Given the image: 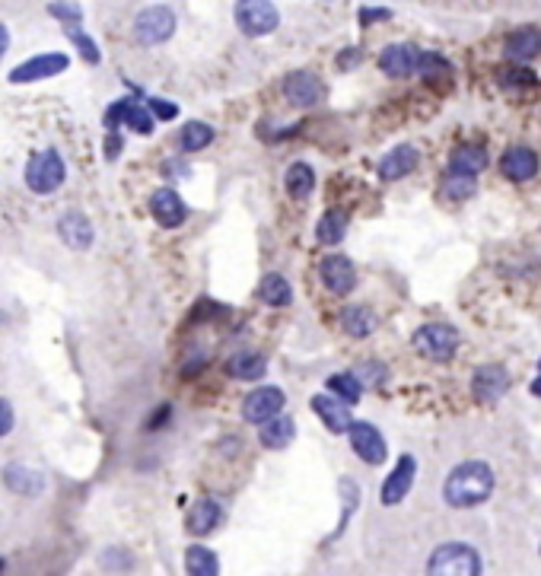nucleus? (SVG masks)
<instances>
[{
    "instance_id": "f257e3e1",
    "label": "nucleus",
    "mask_w": 541,
    "mask_h": 576,
    "mask_svg": "<svg viewBox=\"0 0 541 576\" xmlns=\"http://www.w3.org/2000/svg\"><path fill=\"white\" fill-rule=\"evenodd\" d=\"M494 494V468L487 462H462L449 471L443 497L449 506H478Z\"/></svg>"
},
{
    "instance_id": "f03ea898",
    "label": "nucleus",
    "mask_w": 541,
    "mask_h": 576,
    "mask_svg": "<svg viewBox=\"0 0 541 576\" xmlns=\"http://www.w3.org/2000/svg\"><path fill=\"white\" fill-rule=\"evenodd\" d=\"M23 179H26V188L36 191V195H55V191L67 179V166L61 160V153L55 147H45L39 153H32L29 163H26Z\"/></svg>"
},
{
    "instance_id": "7ed1b4c3",
    "label": "nucleus",
    "mask_w": 541,
    "mask_h": 576,
    "mask_svg": "<svg viewBox=\"0 0 541 576\" xmlns=\"http://www.w3.org/2000/svg\"><path fill=\"white\" fill-rule=\"evenodd\" d=\"M48 13L61 23V29L67 32V39L77 45V51L83 55L86 64H99L102 61V51H99L96 39L83 32V10L74 4V0H51Z\"/></svg>"
},
{
    "instance_id": "20e7f679",
    "label": "nucleus",
    "mask_w": 541,
    "mask_h": 576,
    "mask_svg": "<svg viewBox=\"0 0 541 576\" xmlns=\"http://www.w3.org/2000/svg\"><path fill=\"white\" fill-rule=\"evenodd\" d=\"M427 570L436 576H478L481 554L471 545H462V541H449V545H440L430 554Z\"/></svg>"
},
{
    "instance_id": "39448f33",
    "label": "nucleus",
    "mask_w": 541,
    "mask_h": 576,
    "mask_svg": "<svg viewBox=\"0 0 541 576\" xmlns=\"http://www.w3.org/2000/svg\"><path fill=\"white\" fill-rule=\"evenodd\" d=\"M414 347L421 357L446 363V360H452V354H456V347H459V331L446 322H427L414 331Z\"/></svg>"
},
{
    "instance_id": "423d86ee",
    "label": "nucleus",
    "mask_w": 541,
    "mask_h": 576,
    "mask_svg": "<svg viewBox=\"0 0 541 576\" xmlns=\"http://www.w3.org/2000/svg\"><path fill=\"white\" fill-rule=\"evenodd\" d=\"M172 32H176V13L160 4L141 10L134 20V39L141 45H163L172 39Z\"/></svg>"
},
{
    "instance_id": "0eeeda50",
    "label": "nucleus",
    "mask_w": 541,
    "mask_h": 576,
    "mask_svg": "<svg viewBox=\"0 0 541 576\" xmlns=\"http://www.w3.org/2000/svg\"><path fill=\"white\" fill-rule=\"evenodd\" d=\"M236 23L246 36L258 39V36H268V32L277 29L281 23V13L271 4V0H239L236 4Z\"/></svg>"
},
{
    "instance_id": "6e6552de",
    "label": "nucleus",
    "mask_w": 541,
    "mask_h": 576,
    "mask_svg": "<svg viewBox=\"0 0 541 576\" xmlns=\"http://www.w3.org/2000/svg\"><path fill=\"white\" fill-rule=\"evenodd\" d=\"M67 67H71V58L61 55V51H45V55H36L23 64H16L10 71V83H39V80H48V77H58L64 74Z\"/></svg>"
},
{
    "instance_id": "1a4fd4ad",
    "label": "nucleus",
    "mask_w": 541,
    "mask_h": 576,
    "mask_svg": "<svg viewBox=\"0 0 541 576\" xmlns=\"http://www.w3.org/2000/svg\"><path fill=\"white\" fill-rule=\"evenodd\" d=\"M121 125H128L134 134H150L156 128V115L150 112V106H144V102L137 99H118L115 106H109L106 112V128L115 131Z\"/></svg>"
},
{
    "instance_id": "9d476101",
    "label": "nucleus",
    "mask_w": 541,
    "mask_h": 576,
    "mask_svg": "<svg viewBox=\"0 0 541 576\" xmlns=\"http://www.w3.org/2000/svg\"><path fill=\"white\" fill-rule=\"evenodd\" d=\"M421 58H424V51L411 45V42H395L389 45L386 51L379 55V67H382V74L392 77V80H405L411 74H421Z\"/></svg>"
},
{
    "instance_id": "9b49d317",
    "label": "nucleus",
    "mask_w": 541,
    "mask_h": 576,
    "mask_svg": "<svg viewBox=\"0 0 541 576\" xmlns=\"http://www.w3.org/2000/svg\"><path fill=\"white\" fill-rule=\"evenodd\" d=\"M284 96L296 109H312L325 99V83L312 71H293L284 77Z\"/></svg>"
},
{
    "instance_id": "f8f14e48",
    "label": "nucleus",
    "mask_w": 541,
    "mask_h": 576,
    "mask_svg": "<svg viewBox=\"0 0 541 576\" xmlns=\"http://www.w3.org/2000/svg\"><path fill=\"white\" fill-rule=\"evenodd\" d=\"M284 392L281 389H274V386H261L255 389L246 401H242V417H246L249 424H265L271 421V417H277L284 411Z\"/></svg>"
},
{
    "instance_id": "ddd939ff",
    "label": "nucleus",
    "mask_w": 541,
    "mask_h": 576,
    "mask_svg": "<svg viewBox=\"0 0 541 576\" xmlns=\"http://www.w3.org/2000/svg\"><path fill=\"white\" fill-rule=\"evenodd\" d=\"M347 436H351L354 452L366 465H382V462H386V440H382V433L373 424L354 421L351 430H347Z\"/></svg>"
},
{
    "instance_id": "4468645a",
    "label": "nucleus",
    "mask_w": 541,
    "mask_h": 576,
    "mask_svg": "<svg viewBox=\"0 0 541 576\" xmlns=\"http://www.w3.org/2000/svg\"><path fill=\"white\" fill-rule=\"evenodd\" d=\"M58 236L67 249H74V252H86L93 246V239H96V230H93V223L90 217H86L83 211H67L58 217Z\"/></svg>"
},
{
    "instance_id": "2eb2a0df",
    "label": "nucleus",
    "mask_w": 541,
    "mask_h": 576,
    "mask_svg": "<svg viewBox=\"0 0 541 576\" xmlns=\"http://www.w3.org/2000/svg\"><path fill=\"white\" fill-rule=\"evenodd\" d=\"M319 274H322L325 290L335 296H347L357 287V271L351 265V258H344V255H328L319 265Z\"/></svg>"
},
{
    "instance_id": "dca6fc26",
    "label": "nucleus",
    "mask_w": 541,
    "mask_h": 576,
    "mask_svg": "<svg viewBox=\"0 0 541 576\" xmlns=\"http://www.w3.org/2000/svg\"><path fill=\"white\" fill-rule=\"evenodd\" d=\"M150 214H153L156 223L166 226V230H176V226L185 223L188 207H185V201L172 188H156L153 195H150Z\"/></svg>"
},
{
    "instance_id": "f3484780",
    "label": "nucleus",
    "mask_w": 541,
    "mask_h": 576,
    "mask_svg": "<svg viewBox=\"0 0 541 576\" xmlns=\"http://www.w3.org/2000/svg\"><path fill=\"white\" fill-rule=\"evenodd\" d=\"M4 487L16 497H39L45 491V475L39 468L23 465V462H10L4 468Z\"/></svg>"
},
{
    "instance_id": "a211bd4d",
    "label": "nucleus",
    "mask_w": 541,
    "mask_h": 576,
    "mask_svg": "<svg viewBox=\"0 0 541 576\" xmlns=\"http://www.w3.org/2000/svg\"><path fill=\"white\" fill-rule=\"evenodd\" d=\"M506 389H510V373H506V366H500V363L481 366L475 379H471V395L478 401H497L506 395Z\"/></svg>"
},
{
    "instance_id": "6ab92c4d",
    "label": "nucleus",
    "mask_w": 541,
    "mask_h": 576,
    "mask_svg": "<svg viewBox=\"0 0 541 576\" xmlns=\"http://www.w3.org/2000/svg\"><path fill=\"white\" fill-rule=\"evenodd\" d=\"M414 471H417L414 456H401V459H398V465L392 468V475L386 478V484H382L379 500L386 503V506H398L401 500L408 497V491H411V484H414Z\"/></svg>"
},
{
    "instance_id": "aec40b11",
    "label": "nucleus",
    "mask_w": 541,
    "mask_h": 576,
    "mask_svg": "<svg viewBox=\"0 0 541 576\" xmlns=\"http://www.w3.org/2000/svg\"><path fill=\"white\" fill-rule=\"evenodd\" d=\"M538 169H541V163H538V153L532 147H510L500 156V172L513 182L535 179Z\"/></svg>"
},
{
    "instance_id": "412c9836",
    "label": "nucleus",
    "mask_w": 541,
    "mask_h": 576,
    "mask_svg": "<svg viewBox=\"0 0 541 576\" xmlns=\"http://www.w3.org/2000/svg\"><path fill=\"white\" fill-rule=\"evenodd\" d=\"M417 163H421V153H417V147L401 144V147H395L392 153L382 156L379 179H382V182H398V179H405L408 172H414Z\"/></svg>"
},
{
    "instance_id": "4be33fe9",
    "label": "nucleus",
    "mask_w": 541,
    "mask_h": 576,
    "mask_svg": "<svg viewBox=\"0 0 541 576\" xmlns=\"http://www.w3.org/2000/svg\"><path fill=\"white\" fill-rule=\"evenodd\" d=\"M347 401H341L338 395L335 398H328V395H316L312 398V411H316L322 417V424L331 430V433H347L351 430V414H347Z\"/></svg>"
},
{
    "instance_id": "5701e85b",
    "label": "nucleus",
    "mask_w": 541,
    "mask_h": 576,
    "mask_svg": "<svg viewBox=\"0 0 541 576\" xmlns=\"http://www.w3.org/2000/svg\"><path fill=\"white\" fill-rule=\"evenodd\" d=\"M220 519H223V510H220V503L214 497H201L191 503V510H188V532L191 535H207V532H214L220 526Z\"/></svg>"
},
{
    "instance_id": "b1692460",
    "label": "nucleus",
    "mask_w": 541,
    "mask_h": 576,
    "mask_svg": "<svg viewBox=\"0 0 541 576\" xmlns=\"http://www.w3.org/2000/svg\"><path fill=\"white\" fill-rule=\"evenodd\" d=\"M506 58L510 61H532L541 51V29L535 26H522L506 36Z\"/></svg>"
},
{
    "instance_id": "393cba45",
    "label": "nucleus",
    "mask_w": 541,
    "mask_h": 576,
    "mask_svg": "<svg viewBox=\"0 0 541 576\" xmlns=\"http://www.w3.org/2000/svg\"><path fill=\"white\" fill-rule=\"evenodd\" d=\"M487 163H491V156H487V150L478 144H459L449 156V169L465 172V176H478V172L487 169Z\"/></svg>"
},
{
    "instance_id": "a878e982",
    "label": "nucleus",
    "mask_w": 541,
    "mask_h": 576,
    "mask_svg": "<svg viewBox=\"0 0 541 576\" xmlns=\"http://www.w3.org/2000/svg\"><path fill=\"white\" fill-rule=\"evenodd\" d=\"M265 370H268V357L258 354V351H239L230 357V363H226V373H230L233 379H242V382L261 379Z\"/></svg>"
},
{
    "instance_id": "bb28decb",
    "label": "nucleus",
    "mask_w": 541,
    "mask_h": 576,
    "mask_svg": "<svg viewBox=\"0 0 541 576\" xmlns=\"http://www.w3.org/2000/svg\"><path fill=\"white\" fill-rule=\"evenodd\" d=\"M376 325H379V319H376V312L370 306H347L341 312V328L351 338H370L376 331Z\"/></svg>"
},
{
    "instance_id": "cd10ccee",
    "label": "nucleus",
    "mask_w": 541,
    "mask_h": 576,
    "mask_svg": "<svg viewBox=\"0 0 541 576\" xmlns=\"http://www.w3.org/2000/svg\"><path fill=\"white\" fill-rule=\"evenodd\" d=\"M296 436V424H293V417H271V421H265L261 424V430H258V440H261V446H268V449H284V446H290V440Z\"/></svg>"
},
{
    "instance_id": "c85d7f7f",
    "label": "nucleus",
    "mask_w": 541,
    "mask_h": 576,
    "mask_svg": "<svg viewBox=\"0 0 541 576\" xmlns=\"http://www.w3.org/2000/svg\"><path fill=\"white\" fill-rule=\"evenodd\" d=\"M258 296H261V300H265L268 306H287V303L293 300V290H290V284H287V277H284V274L271 271V274L261 277Z\"/></svg>"
},
{
    "instance_id": "c756f323",
    "label": "nucleus",
    "mask_w": 541,
    "mask_h": 576,
    "mask_svg": "<svg viewBox=\"0 0 541 576\" xmlns=\"http://www.w3.org/2000/svg\"><path fill=\"white\" fill-rule=\"evenodd\" d=\"M284 185H287V191H290V198L303 201V198H309V191L316 188V172H312L309 163H293V166L287 169Z\"/></svg>"
},
{
    "instance_id": "7c9ffc66",
    "label": "nucleus",
    "mask_w": 541,
    "mask_h": 576,
    "mask_svg": "<svg viewBox=\"0 0 541 576\" xmlns=\"http://www.w3.org/2000/svg\"><path fill=\"white\" fill-rule=\"evenodd\" d=\"M347 223H351V217H347L344 211H328L316 226V236H319L322 246H338V242L347 236Z\"/></svg>"
},
{
    "instance_id": "2f4dec72",
    "label": "nucleus",
    "mask_w": 541,
    "mask_h": 576,
    "mask_svg": "<svg viewBox=\"0 0 541 576\" xmlns=\"http://www.w3.org/2000/svg\"><path fill=\"white\" fill-rule=\"evenodd\" d=\"M185 570L191 576H214V573H220V561H217L214 551H207L201 545H191L185 551Z\"/></svg>"
},
{
    "instance_id": "473e14b6",
    "label": "nucleus",
    "mask_w": 541,
    "mask_h": 576,
    "mask_svg": "<svg viewBox=\"0 0 541 576\" xmlns=\"http://www.w3.org/2000/svg\"><path fill=\"white\" fill-rule=\"evenodd\" d=\"M211 141H214V128L204 125V121H188L179 134V147L185 153H198L204 147H211Z\"/></svg>"
},
{
    "instance_id": "72a5a7b5",
    "label": "nucleus",
    "mask_w": 541,
    "mask_h": 576,
    "mask_svg": "<svg viewBox=\"0 0 541 576\" xmlns=\"http://www.w3.org/2000/svg\"><path fill=\"white\" fill-rule=\"evenodd\" d=\"M325 386H328L331 395H338L341 401H347V405H357L360 392H363V382L357 379V373H335V376H328Z\"/></svg>"
},
{
    "instance_id": "f704fd0d",
    "label": "nucleus",
    "mask_w": 541,
    "mask_h": 576,
    "mask_svg": "<svg viewBox=\"0 0 541 576\" xmlns=\"http://www.w3.org/2000/svg\"><path fill=\"white\" fill-rule=\"evenodd\" d=\"M475 188H478V176H465V172H446L443 176V195L446 198H471L475 195Z\"/></svg>"
},
{
    "instance_id": "c9c22d12",
    "label": "nucleus",
    "mask_w": 541,
    "mask_h": 576,
    "mask_svg": "<svg viewBox=\"0 0 541 576\" xmlns=\"http://www.w3.org/2000/svg\"><path fill=\"white\" fill-rule=\"evenodd\" d=\"M497 83L503 86V90H529V86L538 83V77L529 71V67H500Z\"/></svg>"
},
{
    "instance_id": "e433bc0d",
    "label": "nucleus",
    "mask_w": 541,
    "mask_h": 576,
    "mask_svg": "<svg viewBox=\"0 0 541 576\" xmlns=\"http://www.w3.org/2000/svg\"><path fill=\"white\" fill-rule=\"evenodd\" d=\"M421 74H424V80H427L430 86H436V83L449 80L452 64H449L443 55H430V51H424V58H421Z\"/></svg>"
},
{
    "instance_id": "4c0bfd02",
    "label": "nucleus",
    "mask_w": 541,
    "mask_h": 576,
    "mask_svg": "<svg viewBox=\"0 0 541 576\" xmlns=\"http://www.w3.org/2000/svg\"><path fill=\"white\" fill-rule=\"evenodd\" d=\"M386 376H389V370L382 363H360L357 366V379L363 382V386H379Z\"/></svg>"
},
{
    "instance_id": "58836bf2",
    "label": "nucleus",
    "mask_w": 541,
    "mask_h": 576,
    "mask_svg": "<svg viewBox=\"0 0 541 576\" xmlns=\"http://www.w3.org/2000/svg\"><path fill=\"white\" fill-rule=\"evenodd\" d=\"M147 106H150V112L156 115V121H172L179 115V106H172V102H166V99H156V96H150L147 99Z\"/></svg>"
},
{
    "instance_id": "ea45409f",
    "label": "nucleus",
    "mask_w": 541,
    "mask_h": 576,
    "mask_svg": "<svg viewBox=\"0 0 541 576\" xmlns=\"http://www.w3.org/2000/svg\"><path fill=\"white\" fill-rule=\"evenodd\" d=\"M13 427H16V411H13L10 401L0 395V440H4V436H10Z\"/></svg>"
},
{
    "instance_id": "a19ab883",
    "label": "nucleus",
    "mask_w": 541,
    "mask_h": 576,
    "mask_svg": "<svg viewBox=\"0 0 541 576\" xmlns=\"http://www.w3.org/2000/svg\"><path fill=\"white\" fill-rule=\"evenodd\" d=\"M392 10L386 7H363L360 10V23H379V20H389Z\"/></svg>"
},
{
    "instance_id": "79ce46f5",
    "label": "nucleus",
    "mask_w": 541,
    "mask_h": 576,
    "mask_svg": "<svg viewBox=\"0 0 541 576\" xmlns=\"http://www.w3.org/2000/svg\"><path fill=\"white\" fill-rule=\"evenodd\" d=\"M169 417H172V408H169V405H163V408L156 411V414L150 417V421H147V430H160V427L169 421Z\"/></svg>"
},
{
    "instance_id": "37998d69",
    "label": "nucleus",
    "mask_w": 541,
    "mask_h": 576,
    "mask_svg": "<svg viewBox=\"0 0 541 576\" xmlns=\"http://www.w3.org/2000/svg\"><path fill=\"white\" fill-rule=\"evenodd\" d=\"M118 153H121V137L115 131H109V150H106V156H109V160H115Z\"/></svg>"
},
{
    "instance_id": "c03bdc74",
    "label": "nucleus",
    "mask_w": 541,
    "mask_h": 576,
    "mask_svg": "<svg viewBox=\"0 0 541 576\" xmlns=\"http://www.w3.org/2000/svg\"><path fill=\"white\" fill-rule=\"evenodd\" d=\"M7 48H10V29L0 23V58L7 55Z\"/></svg>"
},
{
    "instance_id": "a18cd8bd",
    "label": "nucleus",
    "mask_w": 541,
    "mask_h": 576,
    "mask_svg": "<svg viewBox=\"0 0 541 576\" xmlns=\"http://www.w3.org/2000/svg\"><path fill=\"white\" fill-rule=\"evenodd\" d=\"M354 61H360V51H344V55H341V67H344V71H347V67H351Z\"/></svg>"
},
{
    "instance_id": "49530a36",
    "label": "nucleus",
    "mask_w": 541,
    "mask_h": 576,
    "mask_svg": "<svg viewBox=\"0 0 541 576\" xmlns=\"http://www.w3.org/2000/svg\"><path fill=\"white\" fill-rule=\"evenodd\" d=\"M529 392H532V395H538V398H541V376H538V379H535V382H532V386H529Z\"/></svg>"
},
{
    "instance_id": "de8ad7c7",
    "label": "nucleus",
    "mask_w": 541,
    "mask_h": 576,
    "mask_svg": "<svg viewBox=\"0 0 541 576\" xmlns=\"http://www.w3.org/2000/svg\"><path fill=\"white\" fill-rule=\"evenodd\" d=\"M7 570V561H4V557H0V573H4Z\"/></svg>"
},
{
    "instance_id": "09e8293b",
    "label": "nucleus",
    "mask_w": 541,
    "mask_h": 576,
    "mask_svg": "<svg viewBox=\"0 0 541 576\" xmlns=\"http://www.w3.org/2000/svg\"><path fill=\"white\" fill-rule=\"evenodd\" d=\"M538 366H541V363H538Z\"/></svg>"
}]
</instances>
